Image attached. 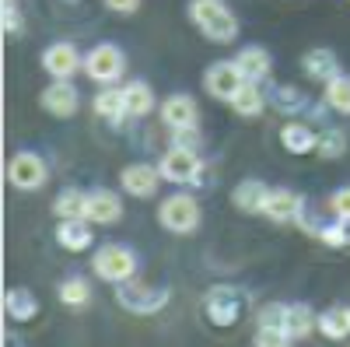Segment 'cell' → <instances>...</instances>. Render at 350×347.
I'll list each match as a JSON object with an SVG mask.
<instances>
[{
  "mask_svg": "<svg viewBox=\"0 0 350 347\" xmlns=\"http://www.w3.org/2000/svg\"><path fill=\"white\" fill-rule=\"evenodd\" d=\"M262 92H259V84L256 81H245L242 88H239V95L231 99V109H235L239 116H256V112H262Z\"/></svg>",
  "mask_w": 350,
  "mask_h": 347,
  "instance_id": "obj_27",
  "label": "cell"
},
{
  "mask_svg": "<svg viewBox=\"0 0 350 347\" xmlns=\"http://www.w3.org/2000/svg\"><path fill=\"white\" fill-rule=\"evenodd\" d=\"M105 8L116 11V14H133L140 8V0H105Z\"/></svg>",
  "mask_w": 350,
  "mask_h": 347,
  "instance_id": "obj_36",
  "label": "cell"
},
{
  "mask_svg": "<svg viewBox=\"0 0 350 347\" xmlns=\"http://www.w3.org/2000/svg\"><path fill=\"white\" fill-rule=\"evenodd\" d=\"M203 309H207V320L214 326H235L239 323V316H242V298L235 287H228V284H214L207 298H203Z\"/></svg>",
  "mask_w": 350,
  "mask_h": 347,
  "instance_id": "obj_5",
  "label": "cell"
},
{
  "mask_svg": "<svg viewBox=\"0 0 350 347\" xmlns=\"http://www.w3.org/2000/svg\"><path fill=\"white\" fill-rule=\"evenodd\" d=\"M189 18L196 21V28L211 42H231L239 36V21H235V14L228 11L224 0H193Z\"/></svg>",
  "mask_w": 350,
  "mask_h": 347,
  "instance_id": "obj_1",
  "label": "cell"
},
{
  "mask_svg": "<svg viewBox=\"0 0 350 347\" xmlns=\"http://www.w3.org/2000/svg\"><path fill=\"white\" fill-rule=\"evenodd\" d=\"M4 32H21V14H18V8L11 4H4Z\"/></svg>",
  "mask_w": 350,
  "mask_h": 347,
  "instance_id": "obj_35",
  "label": "cell"
},
{
  "mask_svg": "<svg viewBox=\"0 0 350 347\" xmlns=\"http://www.w3.org/2000/svg\"><path fill=\"white\" fill-rule=\"evenodd\" d=\"M343 224L347 221H333V224H326V228H319V239H323L326 246H333V249H340V246H347V231H343Z\"/></svg>",
  "mask_w": 350,
  "mask_h": 347,
  "instance_id": "obj_32",
  "label": "cell"
},
{
  "mask_svg": "<svg viewBox=\"0 0 350 347\" xmlns=\"http://www.w3.org/2000/svg\"><path fill=\"white\" fill-rule=\"evenodd\" d=\"M270 190L262 186L259 179H245L235 193H231V200H235V207L245 211V214H262V204H267Z\"/></svg>",
  "mask_w": 350,
  "mask_h": 347,
  "instance_id": "obj_18",
  "label": "cell"
},
{
  "mask_svg": "<svg viewBox=\"0 0 350 347\" xmlns=\"http://www.w3.org/2000/svg\"><path fill=\"white\" fill-rule=\"evenodd\" d=\"M92 267H95V274L102 277V281H109V284H123V281H130L133 274H137V256L126 249V246H102L98 253H95V259H92Z\"/></svg>",
  "mask_w": 350,
  "mask_h": 347,
  "instance_id": "obj_3",
  "label": "cell"
},
{
  "mask_svg": "<svg viewBox=\"0 0 350 347\" xmlns=\"http://www.w3.org/2000/svg\"><path fill=\"white\" fill-rule=\"evenodd\" d=\"M42 67H46L49 77L67 81V77H74V70L81 67V56H77V49H74L70 42H53V46L42 53Z\"/></svg>",
  "mask_w": 350,
  "mask_h": 347,
  "instance_id": "obj_11",
  "label": "cell"
},
{
  "mask_svg": "<svg viewBox=\"0 0 350 347\" xmlns=\"http://www.w3.org/2000/svg\"><path fill=\"white\" fill-rule=\"evenodd\" d=\"M280 144H284L291 155H308V151L319 148V137H315L305 123H287V127L280 130Z\"/></svg>",
  "mask_w": 350,
  "mask_h": 347,
  "instance_id": "obj_20",
  "label": "cell"
},
{
  "mask_svg": "<svg viewBox=\"0 0 350 347\" xmlns=\"http://www.w3.org/2000/svg\"><path fill=\"white\" fill-rule=\"evenodd\" d=\"M123 99H126V112L130 116H148L151 105H154V92L144 81H130L123 88Z\"/></svg>",
  "mask_w": 350,
  "mask_h": 347,
  "instance_id": "obj_24",
  "label": "cell"
},
{
  "mask_svg": "<svg viewBox=\"0 0 350 347\" xmlns=\"http://www.w3.org/2000/svg\"><path fill=\"white\" fill-rule=\"evenodd\" d=\"M291 340L295 337L280 326H259L256 337H252V347H291Z\"/></svg>",
  "mask_w": 350,
  "mask_h": 347,
  "instance_id": "obj_31",
  "label": "cell"
},
{
  "mask_svg": "<svg viewBox=\"0 0 350 347\" xmlns=\"http://www.w3.org/2000/svg\"><path fill=\"white\" fill-rule=\"evenodd\" d=\"M329 207H333V214L340 221H350V186H343V190H336L329 196Z\"/></svg>",
  "mask_w": 350,
  "mask_h": 347,
  "instance_id": "obj_34",
  "label": "cell"
},
{
  "mask_svg": "<svg viewBox=\"0 0 350 347\" xmlns=\"http://www.w3.org/2000/svg\"><path fill=\"white\" fill-rule=\"evenodd\" d=\"M315 326H319V320H315V312H312L308 305H284V323H280V330H287L295 340H305Z\"/></svg>",
  "mask_w": 350,
  "mask_h": 347,
  "instance_id": "obj_17",
  "label": "cell"
},
{
  "mask_svg": "<svg viewBox=\"0 0 350 347\" xmlns=\"http://www.w3.org/2000/svg\"><path fill=\"white\" fill-rule=\"evenodd\" d=\"M42 109L49 112V116H74L77 112V88L70 81H53L49 88L42 92Z\"/></svg>",
  "mask_w": 350,
  "mask_h": 347,
  "instance_id": "obj_14",
  "label": "cell"
},
{
  "mask_svg": "<svg viewBox=\"0 0 350 347\" xmlns=\"http://www.w3.org/2000/svg\"><path fill=\"white\" fill-rule=\"evenodd\" d=\"M161 120L172 127V130H183V127H196L200 120V109L189 95H168L165 105H161Z\"/></svg>",
  "mask_w": 350,
  "mask_h": 347,
  "instance_id": "obj_15",
  "label": "cell"
},
{
  "mask_svg": "<svg viewBox=\"0 0 350 347\" xmlns=\"http://www.w3.org/2000/svg\"><path fill=\"white\" fill-rule=\"evenodd\" d=\"M158 168H161V176H165L168 183H196V179H200L203 162L196 158V151H186V148H168V151H165V158L158 162Z\"/></svg>",
  "mask_w": 350,
  "mask_h": 347,
  "instance_id": "obj_8",
  "label": "cell"
},
{
  "mask_svg": "<svg viewBox=\"0 0 350 347\" xmlns=\"http://www.w3.org/2000/svg\"><path fill=\"white\" fill-rule=\"evenodd\" d=\"M88 298H92V284H88L84 277H67L60 284V302L70 305V309H81L88 305Z\"/></svg>",
  "mask_w": 350,
  "mask_h": 347,
  "instance_id": "obj_28",
  "label": "cell"
},
{
  "mask_svg": "<svg viewBox=\"0 0 350 347\" xmlns=\"http://www.w3.org/2000/svg\"><path fill=\"white\" fill-rule=\"evenodd\" d=\"M277 102H280V109H298V105H295V102H298V92L280 88V92H277Z\"/></svg>",
  "mask_w": 350,
  "mask_h": 347,
  "instance_id": "obj_37",
  "label": "cell"
},
{
  "mask_svg": "<svg viewBox=\"0 0 350 347\" xmlns=\"http://www.w3.org/2000/svg\"><path fill=\"white\" fill-rule=\"evenodd\" d=\"M207 92L214 95V99H221V102H231L239 95V88L245 84V77H242V70H239V64H231V60H221V64H214L211 70H207Z\"/></svg>",
  "mask_w": 350,
  "mask_h": 347,
  "instance_id": "obj_9",
  "label": "cell"
},
{
  "mask_svg": "<svg viewBox=\"0 0 350 347\" xmlns=\"http://www.w3.org/2000/svg\"><path fill=\"white\" fill-rule=\"evenodd\" d=\"M301 67H305L312 77H323V81L340 77V64H336V56H333L329 49H312V53H305Z\"/></svg>",
  "mask_w": 350,
  "mask_h": 347,
  "instance_id": "obj_23",
  "label": "cell"
},
{
  "mask_svg": "<svg viewBox=\"0 0 350 347\" xmlns=\"http://www.w3.org/2000/svg\"><path fill=\"white\" fill-rule=\"evenodd\" d=\"M46 162L39 158V155H32V151H18L14 158H11V165H8V179H11V186H18V190H39L42 183H46Z\"/></svg>",
  "mask_w": 350,
  "mask_h": 347,
  "instance_id": "obj_7",
  "label": "cell"
},
{
  "mask_svg": "<svg viewBox=\"0 0 350 347\" xmlns=\"http://www.w3.org/2000/svg\"><path fill=\"white\" fill-rule=\"evenodd\" d=\"M56 242L70 253H81L92 246V221L88 218H64L56 224Z\"/></svg>",
  "mask_w": 350,
  "mask_h": 347,
  "instance_id": "obj_16",
  "label": "cell"
},
{
  "mask_svg": "<svg viewBox=\"0 0 350 347\" xmlns=\"http://www.w3.org/2000/svg\"><path fill=\"white\" fill-rule=\"evenodd\" d=\"M116 302H120L126 312H137V316H151V312H161L165 302H168V287H151L137 277L116 284Z\"/></svg>",
  "mask_w": 350,
  "mask_h": 347,
  "instance_id": "obj_2",
  "label": "cell"
},
{
  "mask_svg": "<svg viewBox=\"0 0 350 347\" xmlns=\"http://www.w3.org/2000/svg\"><path fill=\"white\" fill-rule=\"evenodd\" d=\"M326 102L336 109V112H350V77H333L329 88H326Z\"/></svg>",
  "mask_w": 350,
  "mask_h": 347,
  "instance_id": "obj_29",
  "label": "cell"
},
{
  "mask_svg": "<svg viewBox=\"0 0 350 347\" xmlns=\"http://www.w3.org/2000/svg\"><path fill=\"white\" fill-rule=\"evenodd\" d=\"M53 211H56V218H84L88 214V196L81 193V190H64L60 196L53 200Z\"/></svg>",
  "mask_w": 350,
  "mask_h": 347,
  "instance_id": "obj_25",
  "label": "cell"
},
{
  "mask_svg": "<svg viewBox=\"0 0 350 347\" xmlns=\"http://www.w3.org/2000/svg\"><path fill=\"white\" fill-rule=\"evenodd\" d=\"M158 179H161V168H151V165H144V162H133L120 172V183L130 196H154L158 193Z\"/></svg>",
  "mask_w": 350,
  "mask_h": 347,
  "instance_id": "obj_10",
  "label": "cell"
},
{
  "mask_svg": "<svg viewBox=\"0 0 350 347\" xmlns=\"http://www.w3.org/2000/svg\"><path fill=\"white\" fill-rule=\"evenodd\" d=\"M200 133H196V127H183V130H175L172 133V148H186V151H200Z\"/></svg>",
  "mask_w": 350,
  "mask_h": 347,
  "instance_id": "obj_33",
  "label": "cell"
},
{
  "mask_svg": "<svg viewBox=\"0 0 350 347\" xmlns=\"http://www.w3.org/2000/svg\"><path fill=\"white\" fill-rule=\"evenodd\" d=\"M4 309H8V316H11V320H18V323H28V320H36L39 302H36V295L28 292V287H11V292L4 295Z\"/></svg>",
  "mask_w": 350,
  "mask_h": 347,
  "instance_id": "obj_19",
  "label": "cell"
},
{
  "mask_svg": "<svg viewBox=\"0 0 350 347\" xmlns=\"http://www.w3.org/2000/svg\"><path fill=\"white\" fill-rule=\"evenodd\" d=\"M158 221L168 231H175V235H189V231L200 224V204L189 193H175L158 207Z\"/></svg>",
  "mask_w": 350,
  "mask_h": 347,
  "instance_id": "obj_4",
  "label": "cell"
},
{
  "mask_svg": "<svg viewBox=\"0 0 350 347\" xmlns=\"http://www.w3.org/2000/svg\"><path fill=\"white\" fill-rule=\"evenodd\" d=\"M95 112L105 116V120H112V123H120L123 116H130V112H126V99H123L120 88H105V92L95 99Z\"/></svg>",
  "mask_w": 350,
  "mask_h": 347,
  "instance_id": "obj_26",
  "label": "cell"
},
{
  "mask_svg": "<svg viewBox=\"0 0 350 347\" xmlns=\"http://www.w3.org/2000/svg\"><path fill=\"white\" fill-rule=\"evenodd\" d=\"M323 158H340L347 151V133L343 130H326V133H319V148H315Z\"/></svg>",
  "mask_w": 350,
  "mask_h": 347,
  "instance_id": "obj_30",
  "label": "cell"
},
{
  "mask_svg": "<svg viewBox=\"0 0 350 347\" xmlns=\"http://www.w3.org/2000/svg\"><path fill=\"white\" fill-rule=\"evenodd\" d=\"M301 207H305L301 193H295V190H270L267 204H262V214H267L270 221H298Z\"/></svg>",
  "mask_w": 350,
  "mask_h": 347,
  "instance_id": "obj_12",
  "label": "cell"
},
{
  "mask_svg": "<svg viewBox=\"0 0 350 347\" xmlns=\"http://www.w3.org/2000/svg\"><path fill=\"white\" fill-rule=\"evenodd\" d=\"M123 67H126V60H123V53L116 49L112 42H102V46H95L92 53H88V60H84V70H88V77H92V81H98V84H112V81H120Z\"/></svg>",
  "mask_w": 350,
  "mask_h": 347,
  "instance_id": "obj_6",
  "label": "cell"
},
{
  "mask_svg": "<svg viewBox=\"0 0 350 347\" xmlns=\"http://www.w3.org/2000/svg\"><path fill=\"white\" fill-rule=\"evenodd\" d=\"M88 221H95V224H116L123 218V200L116 196L112 190H95V193H88Z\"/></svg>",
  "mask_w": 350,
  "mask_h": 347,
  "instance_id": "obj_13",
  "label": "cell"
},
{
  "mask_svg": "<svg viewBox=\"0 0 350 347\" xmlns=\"http://www.w3.org/2000/svg\"><path fill=\"white\" fill-rule=\"evenodd\" d=\"M235 64L242 70L245 81H259V77H267L270 74V53L267 49H259V46H249L235 56Z\"/></svg>",
  "mask_w": 350,
  "mask_h": 347,
  "instance_id": "obj_22",
  "label": "cell"
},
{
  "mask_svg": "<svg viewBox=\"0 0 350 347\" xmlns=\"http://www.w3.org/2000/svg\"><path fill=\"white\" fill-rule=\"evenodd\" d=\"M319 333L329 340H343L350 337V305H333L319 316Z\"/></svg>",
  "mask_w": 350,
  "mask_h": 347,
  "instance_id": "obj_21",
  "label": "cell"
}]
</instances>
